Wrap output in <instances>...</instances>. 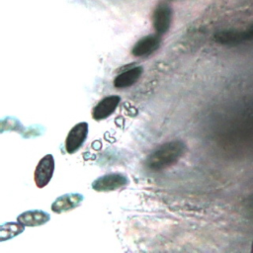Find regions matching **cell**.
I'll return each mask as SVG.
<instances>
[{"label": "cell", "mask_w": 253, "mask_h": 253, "mask_svg": "<svg viewBox=\"0 0 253 253\" xmlns=\"http://www.w3.org/2000/svg\"><path fill=\"white\" fill-rule=\"evenodd\" d=\"M186 151L182 140L165 142L154 149L146 158L145 166L151 171H161L176 164Z\"/></svg>", "instance_id": "obj_1"}, {"label": "cell", "mask_w": 253, "mask_h": 253, "mask_svg": "<svg viewBox=\"0 0 253 253\" xmlns=\"http://www.w3.org/2000/svg\"><path fill=\"white\" fill-rule=\"evenodd\" d=\"M128 182V178L122 173H110L94 180L92 188L97 192H111L125 188Z\"/></svg>", "instance_id": "obj_2"}, {"label": "cell", "mask_w": 253, "mask_h": 253, "mask_svg": "<svg viewBox=\"0 0 253 253\" xmlns=\"http://www.w3.org/2000/svg\"><path fill=\"white\" fill-rule=\"evenodd\" d=\"M172 22V9L166 2H160L153 11L152 24L155 33L159 36L166 34Z\"/></svg>", "instance_id": "obj_3"}, {"label": "cell", "mask_w": 253, "mask_h": 253, "mask_svg": "<svg viewBox=\"0 0 253 253\" xmlns=\"http://www.w3.org/2000/svg\"><path fill=\"white\" fill-rule=\"evenodd\" d=\"M88 124L81 122L76 124L68 132L65 139V150L69 154L75 153L84 143L88 134Z\"/></svg>", "instance_id": "obj_4"}, {"label": "cell", "mask_w": 253, "mask_h": 253, "mask_svg": "<svg viewBox=\"0 0 253 253\" xmlns=\"http://www.w3.org/2000/svg\"><path fill=\"white\" fill-rule=\"evenodd\" d=\"M54 171V159L51 154L44 155L38 163L35 173H34V179L35 183L38 188H43L45 187Z\"/></svg>", "instance_id": "obj_5"}, {"label": "cell", "mask_w": 253, "mask_h": 253, "mask_svg": "<svg viewBox=\"0 0 253 253\" xmlns=\"http://www.w3.org/2000/svg\"><path fill=\"white\" fill-rule=\"evenodd\" d=\"M161 43V36L155 34L147 35L136 42L131 49L132 55L136 57L147 56L157 50Z\"/></svg>", "instance_id": "obj_6"}, {"label": "cell", "mask_w": 253, "mask_h": 253, "mask_svg": "<svg viewBox=\"0 0 253 253\" xmlns=\"http://www.w3.org/2000/svg\"><path fill=\"white\" fill-rule=\"evenodd\" d=\"M121 97L118 95H110L104 97L92 110V118L95 121H103L110 117L119 106Z\"/></svg>", "instance_id": "obj_7"}, {"label": "cell", "mask_w": 253, "mask_h": 253, "mask_svg": "<svg viewBox=\"0 0 253 253\" xmlns=\"http://www.w3.org/2000/svg\"><path fill=\"white\" fill-rule=\"evenodd\" d=\"M83 201V195L78 193L65 194L58 197L51 204V211L55 213H62L79 207Z\"/></svg>", "instance_id": "obj_8"}, {"label": "cell", "mask_w": 253, "mask_h": 253, "mask_svg": "<svg viewBox=\"0 0 253 253\" xmlns=\"http://www.w3.org/2000/svg\"><path fill=\"white\" fill-rule=\"evenodd\" d=\"M142 72H143L142 66H132L121 72L119 75H117L114 79L113 84L116 88H119V89L128 88L138 81Z\"/></svg>", "instance_id": "obj_9"}, {"label": "cell", "mask_w": 253, "mask_h": 253, "mask_svg": "<svg viewBox=\"0 0 253 253\" xmlns=\"http://www.w3.org/2000/svg\"><path fill=\"white\" fill-rule=\"evenodd\" d=\"M50 216L47 212L40 210L27 211L17 217V221L24 226H39L46 223Z\"/></svg>", "instance_id": "obj_10"}, {"label": "cell", "mask_w": 253, "mask_h": 253, "mask_svg": "<svg viewBox=\"0 0 253 253\" xmlns=\"http://www.w3.org/2000/svg\"><path fill=\"white\" fill-rule=\"evenodd\" d=\"M251 253H253V242H252V248H251Z\"/></svg>", "instance_id": "obj_11"}]
</instances>
